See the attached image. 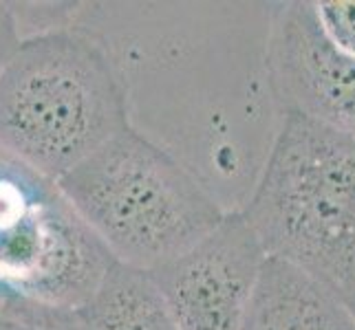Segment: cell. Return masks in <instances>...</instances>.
<instances>
[{
	"label": "cell",
	"instance_id": "obj_1",
	"mask_svg": "<svg viewBox=\"0 0 355 330\" xmlns=\"http://www.w3.org/2000/svg\"><path fill=\"white\" fill-rule=\"evenodd\" d=\"M130 124L126 77L100 33L38 29L0 73V152L60 181Z\"/></svg>",
	"mask_w": 355,
	"mask_h": 330
},
{
	"label": "cell",
	"instance_id": "obj_2",
	"mask_svg": "<svg viewBox=\"0 0 355 330\" xmlns=\"http://www.w3.org/2000/svg\"><path fill=\"white\" fill-rule=\"evenodd\" d=\"M241 212L267 255L322 279L355 313V137L283 115Z\"/></svg>",
	"mask_w": 355,
	"mask_h": 330
},
{
	"label": "cell",
	"instance_id": "obj_3",
	"mask_svg": "<svg viewBox=\"0 0 355 330\" xmlns=\"http://www.w3.org/2000/svg\"><path fill=\"white\" fill-rule=\"evenodd\" d=\"M58 187L115 262L148 273L227 216L190 167L135 126L71 169Z\"/></svg>",
	"mask_w": 355,
	"mask_h": 330
},
{
	"label": "cell",
	"instance_id": "obj_4",
	"mask_svg": "<svg viewBox=\"0 0 355 330\" xmlns=\"http://www.w3.org/2000/svg\"><path fill=\"white\" fill-rule=\"evenodd\" d=\"M113 264L55 181L35 178L0 210V286L24 300L82 311Z\"/></svg>",
	"mask_w": 355,
	"mask_h": 330
},
{
	"label": "cell",
	"instance_id": "obj_5",
	"mask_svg": "<svg viewBox=\"0 0 355 330\" xmlns=\"http://www.w3.org/2000/svg\"><path fill=\"white\" fill-rule=\"evenodd\" d=\"M269 91L283 115H300L355 137V57L327 38L313 3L272 7L265 44Z\"/></svg>",
	"mask_w": 355,
	"mask_h": 330
},
{
	"label": "cell",
	"instance_id": "obj_6",
	"mask_svg": "<svg viewBox=\"0 0 355 330\" xmlns=\"http://www.w3.org/2000/svg\"><path fill=\"white\" fill-rule=\"evenodd\" d=\"M265 260L248 218L227 212L221 225L150 275L181 330H241Z\"/></svg>",
	"mask_w": 355,
	"mask_h": 330
},
{
	"label": "cell",
	"instance_id": "obj_7",
	"mask_svg": "<svg viewBox=\"0 0 355 330\" xmlns=\"http://www.w3.org/2000/svg\"><path fill=\"white\" fill-rule=\"evenodd\" d=\"M241 330H355V313L322 279L267 255Z\"/></svg>",
	"mask_w": 355,
	"mask_h": 330
},
{
	"label": "cell",
	"instance_id": "obj_8",
	"mask_svg": "<svg viewBox=\"0 0 355 330\" xmlns=\"http://www.w3.org/2000/svg\"><path fill=\"white\" fill-rule=\"evenodd\" d=\"M80 313L91 330H181L153 275L119 262Z\"/></svg>",
	"mask_w": 355,
	"mask_h": 330
},
{
	"label": "cell",
	"instance_id": "obj_9",
	"mask_svg": "<svg viewBox=\"0 0 355 330\" xmlns=\"http://www.w3.org/2000/svg\"><path fill=\"white\" fill-rule=\"evenodd\" d=\"M0 330H91L80 311L53 309L0 286Z\"/></svg>",
	"mask_w": 355,
	"mask_h": 330
},
{
	"label": "cell",
	"instance_id": "obj_10",
	"mask_svg": "<svg viewBox=\"0 0 355 330\" xmlns=\"http://www.w3.org/2000/svg\"><path fill=\"white\" fill-rule=\"evenodd\" d=\"M313 9L327 38L355 57V0H318Z\"/></svg>",
	"mask_w": 355,
	"mask_h": 330
},
{
	"label": "cell",
	"instance_id": "obj_11",
	"mask_svg": "<svg viewBox=\"0 0 355 330\" xmlns=\"http://www.w3.org/2000/svg\"><path fill=\"white\" fill-rule=\"evenodd\" d=\"M20 44H22V33H20V20L16 9H11L9 3H0V73L5 71V66L14 57Z\"/></svg>",
	"mask_w": 355,
	"mask_h": 330
}]
</instances>
